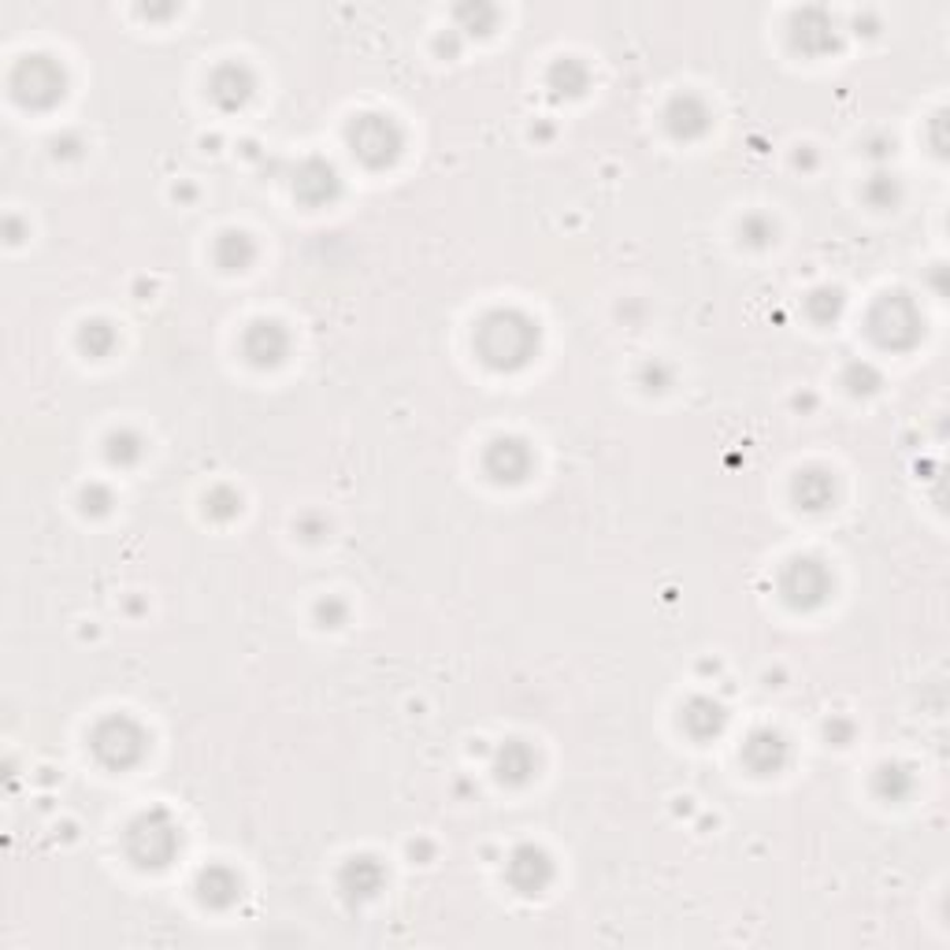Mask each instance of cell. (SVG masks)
<instances>
[{
	"mask_svg": "<svg viewBox=\"0 0 950 950\" xmlns=\"http://www.w3.org/2000/svg\"><path fill=\"white\" fill-rule=\"evenodd\" d=\"M776 234V227L769 220H761V216H750L747 223H743V238L747 242H754V245H765Z\"/></svg>",
	"mask_w": 950,
	"mask_h": 950,
	"instance_id": "484cf974",
	"label": "cell"
},
{
	"mask_svg": "<svg viewBox=\"0 0 950 950\" xmlns=\"http://www.w3.org/2000/svg\"><path fill=\"white\" fill-rule=\"evenodd\" d=\"M342 190V179L339 171L331 168L327 160H305L301 171H298V182H293V193L309 204H327L334 201Z\"/></svg>",
	"mask_w": 950,
	"mask_h": 950,
	"instance_id": "7c38bea8",
	"label": "cell"
},
{
	"mask_svg": "<svg viewBox=\"0 0 950 950\" xmlns=\"http://www.w3.org/2000/svg\"><path fill=\"white\" fill-rule=\"evenodd\" d=\"M116 331H111V323L108 320H89V323H82V331H78V345H82V353H89V356H108L111 350H116Z\"/></svg>",
	"mask_w": 950,
	"mask_h": 950,
	"instance_id": "44dd1931",
	"label": "cell"
},
{
	"mask_svg": "<svg viewBox=\"0 0 950 950\" xmlns=\"http://www.w3.org/2000/svg\"><path fill=\"white\" fill-rule=\"evenodd\" d=\"M780 590H783V598H788L794 609H816V606H824L829 595H832V576H829V568H824L821 561L799 557V561H791V565L783 568Z\"/></svg>",
	"mask_w": 950,
	"mask_h": 950,
	"instance_id": "52a82bcc",
	"label": "cell"
},
{
	"mask_svg": "<svg viewBox=\"0 0 950 950\" xmlns=\"http://www.w3.org/2000/svg\"><path fill=\"white\" fill-rule=\"evenodd\" d=\"M182 851V829L168 810L141 813L127 829V854L141 869H163Z\"/></svg>",
	"mask_w": 950,
	"mask_h": 950,
	"instance_id": "7a4b0ae2",
	"label": "cell"
},
{
	"mask_svg": "<svg viewBox=\"0 0 950 950\" xmlns=\"http://www.w3.org/2000/svg\"><path fill=\"white\" fill-rule=\"evenodd\" d=\"M108 505H111V494L100 483H94L82 494V509H86V513H108Z\"/></svg>",
	"mask_w": 950,
	"mask_h": 950,
	"instance_id": "4316f807",
	"label": "cell"
},
{
	"mask_svg": "<svg viewBox=\"0 0 950 950\" xmlns=\"http://www.w3.org/2000/svg\"><path fill=\"white\" fill-rule=\"evenodd\" d=\"M89 747H94L97 761L108 765V769H135V765L146 758L149 750V735L146 728L127 717V713H116V717H105L89 735Z\"/></svg>",
	"mask_w": 950,
	"mask_h": 950,
	"instance_id": "3957f363",
	"label": "cell"
},
{
	"mask_svg": "<svg viewBox=\"0 0 950 950\" xmlns=\"http://www.w3.org/2000/svg\"><path fill=\"white\" fill-rule=\"evenodd\" d=\"M805 309H810V316L816 323H829V320H835V316H840V309H843V298H840V290H816L810 301H805Z\"/></svg>",
	"mask_w": 950,
	"mask_h": 950,
	"instance_id": "cb8c5ba5",
	"label": "cell"
},
{
	"mask_svg": "<svg viewBox=\"0 0 950 950\" xmlns=\"http://www.w3.org/2000/svg\"><path fill=\"white\" fill-rule=\"evenodd\" d=\"M209 94H212V100H216L220 108L234 111V108H242L245 100L253 97V75L242 64H227V67H220L216 75H212Z\"/></svg>",
	"mask_w": 950,
	"mask_h": 950,
	"instance_id": "4fadbf2b",
	"label": "cell"
},
{
	"mask_svg": "<svg viewBox=\"0 0 950 950\" xmlns=\"http://www.w3.org/2000/svg\"><path fill=\"white\" fill-rule=\"evenodd\" d=\"M238 895H242V880L227 869V865H209V869H201V876H198V898H201L204 906H212V910H223V906H231Z\"/></svg>",
	"mask_w": 950,
	"mask_h": 950,
	"instance_id": "2e32d148",
	"label": "cell"
},
{
	"mask_svg": "<svg viewBox=\"0 0 950 950\" xmlns=\"http://www.w3.org/2000/svg\"><path fill=\"white\" fill-rule=\"evenodd\" d=\"M253 257H257V245H253L249 234H242V231L220 234V242H216V260H220L223 271H245V268L253 264Z\"/></svg>",
	"mask_w": 950,
	"mask_h": 950,
	"instance_id": "d6986e66",
	"label": "cell"
},
{
	"mask_svg": "<svg viewBox=\"0 0 950 950\" xmlns=\"http://www.w3.org/2000/svg\"><path fill=\"white\" fill-rule=\"evenodd\" d=\"M12 97L26 108H53L64 97V67L49 56H23L8 78Z\"/></svg>",
	"mask_w": 950,
	"mask_h": 950,
	"instance_id": "277c9868",
	"label": "cell"
},
{
	"mask_svg": "<svg viewBox=\"0 0 950 950\" xmlns=\"http://www.w3.org/2000/svg\"><path fill=\"white\" fill-rule=\"evenodd\" d=\"M479 361L498 367V372H516L538 350V323L516 309L490 312L476 331Z\"/></svg>",
	"mask_w": 950,
	"mask_h": 950,
	"instance_id": "6da1fadb",
	"label": "cell"
},
{
	"mask_svg": "<svg viewBox=\"0 0 950 950\" xmlns=\"http://www.w3.org/2000/svg\"><path fill=\"white\" fill-rule=\"evenodd\" d=\"M794 498L802 502V509H824L832 505L835 498V483L829 472H802L794 479Z\"/></svg>",
	"mask_w": 950,
	"mask_h": 950,
	"instance_id": "ffe728a7",
	"label": "cell"
},
{
	"mask_svg": "<svg viewBox=\"0 0 950 950\" xmlns=\"http://www.w3.org/2000/svg\"><path fill=\"white\" fill-rule=\"evenodd\" d=\"M204 509H209V516L216 520H231L242 513V498L231 494V490H212L209 498H204Z\"/></svg>",
	"mask_w": 950,
	"mask_h": 950,
	"instance_id": "d4e9b609",
	"label": "cell"
},
{
	"mask_svg": "<svg viewBox=\"0 0 950 950\" xmlns=\"http://www.w3.org/2000/svg\"><path fill=\"white\" fill-rule=\"evenodd\" d=\"M743 761H747L758 776H772L788 765V743H783L780 732L758 728L747 743H743Z\"/></svg>",
	"mask_w": 950,
	"mask_h": 950,
	"instance_id": "8fae6325",
	"label": "cell"
},
{
	"mask_svg": "<svg viewBox=\"0 0 950 950\" xmlns=\"http://www.w3.org/2000/svg\"><path fill=\"white\" fill-rule=\"evenodd\" d=\"M383 884H386V873L375 857H353V862L342 869V892H345V898H356V903L375 898Z\"/></svg>",
	"mask_w": 950,
	"mask_h": 950,
	"instance_id": "5bb4252c",
	"label": "cell"
},
{
	"mask_svg": "<svg viewBox=\"0 0 950 950\" xmlns=\"http://www.w3.org/2000/svg\"><path fill=\"white\" fill-rule=\"evenodd\" d=\"M350 146L353 157L364 163V168H386L402 157V127L391 116H361L353 119L350 127Z\"/></svg>",
	"mask_w": 950,
	"mask_h": 950,
	"instance_id": "8992f818",
	"label": "cell"
},
{
	"mask_svg": "<svg viewBox=\"0 0 950 950\" xmlns=\"http://www.w3.org/2000/svg\"><path fill=\"white\" fill-rule=\"evenodd\" d=\"M724 724H728V713L713 698H691L687 709H683V728H687L694 739H713V735L724 732Z\"/></svg>",
	"mask_w": 950,
	"mask_h": 950,
	"instance_id": "ac0fdd59",
	"label": "cell"
},
{
	"mask_svg": "<svg viewBox=\"0 0 950 950\" xmlns=\"http://www.w3.org/2000/svg\"><path fill=\"white\" fill-rule=\"evenodd\" d=\"M535 769H538V758L524 739H509L502 754H498V780L513 783V788L527 783L531 776H535Z\"/></svg>",
	"mask_w": 950,
	"mask_h": 950,
	"instance_id": "e0dca14e",
	"label": "cell"
},
{
	"mask_svg": "<svg viewBox=\"0 0 950 950\" xmlns=\"http://www.w3.org/2000/svg\"><path fill=\"white\" fill-rule=\"evenodd\" d=\"M505 876L520 895H543L546 884L554 880V865H549L546 851H538V846H516L509 854Z\"/></svg>",
	"mask_w": 950,
	"mask_h": 950,
	"instance_id": "ba28073f",
	"label": "cell"
},
{
	"mask_svg": "<svg viewBox=\"0 0 950 950\" xmlns=\"http://www.w3.org/2000/svg\"><path fill=\"white\" fill-rule=\"evenodd\" d=\"M665 119H669V130L676 138H702L709 130V108L702 105L698 97H691V94H683V97H676L669 105V111H665Z\"/></svg>",
	"mask_w": 950,
	"mask_h": 950,
	"instance_id": "9a60e30c",
	"label": "cell"
},
{
	"mask_svg": "<svg viewBox=\"0 0 950 950\" xmlns=\"http://www.w3.org/2000/svg\"><path fill=\"white\" fill-rule=\"evenodd\" d=\"M242 350H245V356H249V364L275 367V364H282L286 353H290V334H286L282 323L257 320V323L249 327V331H245Z\"/></svg>",
	"mask_w": 950,
	"mask_h": 950,
	"instance_id": "9c48e42d",
	"label": "cell"
},
{
	"mask_svg": "<svg viewBox=\"0 0 950 950\" xmlns=\"http://www.w3.org/2000/svg\"><path fill=\"white\" fill-rule=\"evenodd\" d=\"M483 468L498 483H520V479H527L531 472V449L524 438H498V442H490L487 449Z\"/></svg>",
	"mask_w": 950,
	"mask_h": 950,
	"instance_id": "30bf717a",
	"label": "cell"
},
{
	"mask_svg": "<svg viewBox=\"0 0 950 950\" xmlns=\"http://www.w3.org/2000/svg\"><path fill=\"white\" fill-rule=\"evenodd\" d=\"M587 67L579 64V60H557V67H554V75H549V86L557 89V94H568V97H576V94H584L587 89Z\"/></svg>",
	"mask_w": 950,
	"mask_h": 950,
	"instance_id": "7402d4cb",
	"label": "cell"
},
{
	"mask_svg": "<svg viewBox=\"0 0 950 950\" xmlns=\"http://www.w3.org/2000/svg\"><path fill=\"white\" fill-rule=\"evenodd\" d=\"M141 453H146V442L135 435V431H116L108 438V461L119 465V468H130L141 461Z\"/></svg>",
	"mask_w": 950,
	"mask_h": 950,
	"instance_id": "603a6c76",
	"label": "cell"
},
{
	"mask_svg": "<svg viewBox=\"0 0 950 950\" xmlns=\"http://www.w3.org/2000/svg\"><path fill=\"white\" fill-rule=\"evenodd\" d=\"M869 331L884 350H910L921 339V312L906 293H887V298L876 301Z\"/></svg>",
	"mask_w": 950,
	"mask_h": 950,
	"instance_id": "5b68a950",
	"label": "cell"
},
{
	"mask_svg": "<svg viewBox=\"0 0 950 950\" xmlns=\"http://www.w3.org/2000/svg\"><path fill=\"white\" fill-rule=\"evenodd\" d=\"M320 612L327 617V601L320 606ZM342 617H345V606H342V601H331V628H339V625H342Z\"/></svg>",
	"mask_w": 950,
	"mask_h": 950,
	"instance_id": "83f0119b",
	"label": "cell"
}]
</instances>
